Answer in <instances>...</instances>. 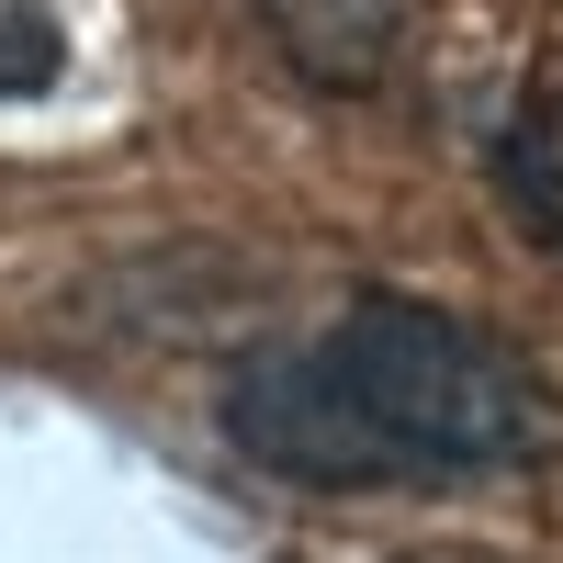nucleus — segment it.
<instances>
[{"label":"nucleus","mask_w":563,"mask_h":563,"mask_svg":"<svg viewBox=\"0 0 563 563\" xmlns=\"http://www.w3.org/2000/svg\"><path fill=\"white\" fill-rule=\"evenodd\" d=\"M496 192L541 249H563V79H541L496 135Z\"/></svg>","instance_id":"7ed1b4c3"},{"label":"nucleus","mask_w":563,"mask_h":563,"mask_svg":"<svg viewBox=\"0 0 563 563\" xmlns=\"http://www.w3.org/2000/svg\"><path fill=\"white\" fill-rule=\"evenodd\" d=\"M249 12L282 45V68L316 90H372L395 68V34H406V0H249Z\"/></svg>","instance_id":"f03ea898"},{"label":"nucleus","mask_w":563,"mask_h":563,"mask_svg":"<svg viewBox=\"0 0 563 563\" xmlns=\"http://www.w3.org/2000/svg\"><path fill=\"white\" fill-rule=\"evenodd\" d=\"M214 417L260 474L327 496L474 485L563 451V395L474 316H440L417 294H361L316 339L249 350L225 372Z\"/></svg>","instance_id":"f257e3e1"},{"label":"nucleus","mask_w":563,"mask_h":563,"mask_svg":"<svg viewBox=\"0 0 563 563\" xmlns=\"http://www.w3.org/2000/svg\"><path fill=\"white\" fill-rule=\"evenodd\" d=\"M68 68V34L45 0H0V102H34V90H57Z\"/></svg>","instance_id":"20e7f679"}]
</instances>
